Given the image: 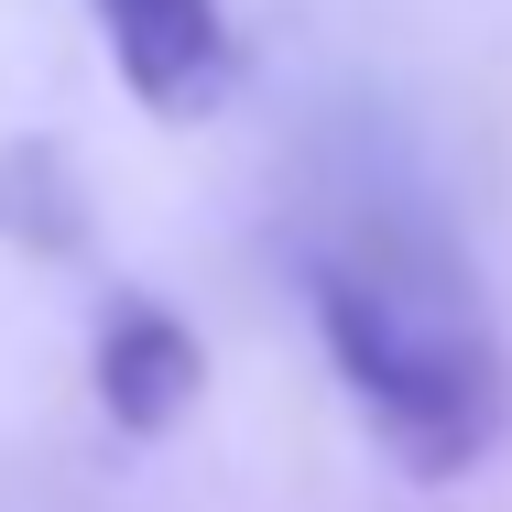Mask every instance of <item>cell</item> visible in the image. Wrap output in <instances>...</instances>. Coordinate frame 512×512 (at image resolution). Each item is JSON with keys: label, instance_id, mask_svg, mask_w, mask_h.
Here are the masks:
<instances>
[{"label": "cell", "instance_id": "1", "mask_svg": "<svg viewBox=\"0 0 512 512\" xmlns=\"http://www.w3.org/2000/svg\"><path fill=\"white\" fill-rule=\"evenodd\" d=\"M306 306H316V349H327L338 393L393 447L404 480H469L502 447L512 425L502 316L480 295L469 251L447 240V218L414 186L360 175L316 207Z\"/></svg>", "mask_w": 512, "mask_h": 512}, {"label": "cell", "instance_id": "4", "mask_svg": "<svg viewBox=\"0 0 512 512\" xmlns=\"http://www.w3.org/2000/svg\"><path fill=\"white\" fill-rule=\"evenodd\" d=\"M0 240H22V251H66L77 240V186H66V164L44 142L0 153Z\"/></svg>", "mask_w": 512, "mask_h": 512}, {"label": "cell", "instance_id": "3", "mask_svg": "<svg viewBox=\"0 0 512 512\" xmlns=\"http://www.w3.org/2000/svg\"><path fill=\"white\" fill-rule=\"evenodd\" d=\"M88 382H99V414L120 436H175L186 404L207 393V349L164 295L120 284L99 306V338H88Z\"/></svg>", "mask_w": 512, "mask_h": 512}, {"label": "cell", "instance_id": "2", "mask_svg": "<svg viewBox=\"0 0 512 512\" xmlns=\"http://www.w3.org/2000/svg\"><path fill=\"white\" fill-rule=\"evenodd\" d=\"M109 33V66L120 88L153 109V120H207V109L240 88V33L218 0H88Z\"/></svg>", "mask_w": 512, "mask_h": 512}]
</instances>
